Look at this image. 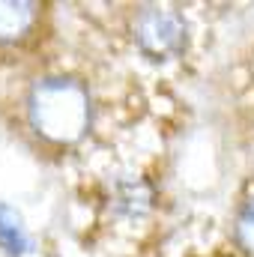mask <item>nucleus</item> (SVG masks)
I'll return each mask as SVG.
<instances>
[{
  "label": "nucleus",
  "mask_w": 254,
  "mask_h": 257,
  "mask_svg": "<svg viewBox=\"0 0 254 257\" xmlns=\"http://www.w3.org/2000/svg\"><path fill=\"white\" fill-rule=\"evenodd\" d=\"M114 209L120 212V215H144L147 209H150V203H153V192H150V186L147 183H120L117 186V192H114Z\"/></svg>",
  "instance_id": "nucleus-5"
},
{
  "label": "nucleus",
  "mask_w": 254,
  "mask_h": 257,
  "mask_svg": "<svg viewBox=\"0 0 254 257\" xmlns=\"http://www.w3.org/2000/svg\"><path fill=\"white\" fill-rule=\"evenodd\" d=\"M36 9L30 0H0V45L24 39L36 21Z\"/></svg>",
  "instance_id": "nucleus-3"
},
{
  "label": "nucleus",
  "mask_w": 254,
  "mask_h": 257,
  "mask_svg": "<svg viewBox=\"0 0 254 257\" xmlns=\"http://www.w3.org/2000/svg\"><path fill=\"white\" fill-rule=\"evenodd\" d=\"M236 239L239 245L254 257V197L242 203V209L236 212Z\"/></svg>",
  "instance_id": "nucleus-6"
},
{
  "label": "nucleus",
  "mask_w": 254,
  "mask_h": 257,
  "mask_svg": "<svg viewBox=\"0 0 254 257\" xmlns=\"http://www.w3.org/2000/svg\"><path fill=\"white\" fill-rule=\"evenodd\" d=\"M0 248L12 257L24 254L30 248V239H27L21 215L12 206H6V203H0Z\"/></svg>",
  "instance_id": "nucleus-4"
},
{
  "label": "nucleus",
  "mask_w": 254,
  "mask_h": 257,
  "mask_svg": "<svg viewBox=\"0 0 254 257\" xmlns=\"http://www.w3.org/2000/svg\"><path fill=\"white\" fill-rule=\"evenodd\" d=\"M132 36L138 51L153 60V63H165L177 54L186 51L189 42V24L186 18L171 9V6H144L132 24Z\"/></svg>",
  "instance_id": "nucleus-2"
},
{
  "label": "nucleus",
  "mask_w": 254,
  "mask_h": 257,
  "mask_svg": "<svg viewBox=\"0 0 254 257\" xmlns=\"http://www.w3.org/2000/svg\"><path fill=\"white\" fill-rule=\"evenodd\" d=\"M27 120L39 138L51 144H78L93 120L90 93L81 81L66 75L39 78L27 93Z\"/></svg>",
  "instance_id": "nucleus-1"
}]
</instances>
